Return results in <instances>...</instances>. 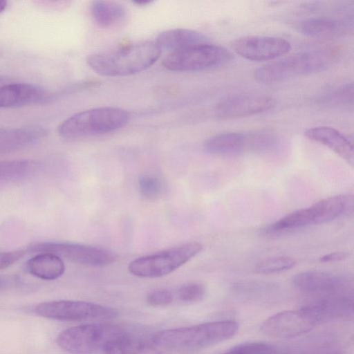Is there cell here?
<instances>
[{"label":"cell","instance_id":"6da1fadb","mask_svg":"<svg viewBox=\"0 0 354 354\" xmlns=\"http://www.w3.org/2000/svg\"><path fill=\"white\" fill-rule=\"evenodd\" d=\"M239 330L233 320L205 322L187 327L163 330L151 340L159 348L184 351L208 347L232 337Z\"/></svg>","mask_w":354,"mask_h":354},{"label":"cell","instance_id":"7a4b0ae2","mask_svg":"<svg viewBox=\"0 0 354 354\" xmlns=\"http://www.w3.org/2000/svg\"><path fill=\"white\" fill-rule=\"evenodd\" d=\"M161 53L162 50L155 41H143L113 52L91 55L87 58V64L96 73L103 76H127L152 66Z\"/></svg>","mask_w":354,"mask_h":354},{"label":"cell","instance_id":"3957f363","mask_svg":"<svg viewBox=\"0 0 354 354\" xmlns=\"http://www.w3.org/2000/svg\"><path fill=\"white\" fill-rule=\"evenodd\" d=\"M128 113L116 107H98L77 113L63 121L58 134L64 140H75L114 131L126 124Z\"/></svg>","mask_w":354,"mask_h":354},{"label":"cell","instance_id":"277c9868","mask_svg":"<svg viewBox=\"0 0 354 354\" xmlns=\"http://www.w3.org/2000/svg\"><path fill=\"white\" fill-rule=\"evenodd\" d=\"M330 55L320 50L298 53L257 68L254 78L259 82L274 84L324 70Z\"/></svg>","mask_w":354,"mask_h":354},{"label":"cell","instance_id":"5b68a950","mask_svg":"<svg viewBox=\"0 0 354 354\" xmlns=\"http://www.w3.org/2000/svg\"><path fill=\"white\" fill-rule=\"evenodd\" d=\"M202 249L203 245L199 242H187L136 259L129 263L128 270L130 273L139 277H161L186 263Z\"/></svg>","mask_w":354,"mask_h":354},{"label":"cell","instance_id":"8992f818","mask_svg":"<svg viewBox=\"0 0 354 354\" xmlns=\"http://www.w3.org/2000/svg\"><path fill=\"white\" fill-rule=\"evenodd\" d=\"M232 59V55L227 49L209 43L169 53L162 64L171 71L194 72L222 66Z\"/></svg>","mask_w":354,"mask_h":354},{"label":"cell","instance_id":"52a82bcc","mask_svg":"<svg viewBox=\"0 0 354 354\" xmlns=\"http://www.w3.org/2000/svg\"><path fill=\"white\" fill-rule=\"evenodd\" d=\"M123 329L106 324H88L62 330L57 337V344L71 354H94L103 350L106 343Z\"/></svg>","mask_w":354,"mask_h":354},{"label":"cell","instance_id":"ba28073f","mask_svg":"<svg viewBox=\"0 0 354 354\" xmlns=\"http://www.w3.org/2000/svg\"><path fill=\"white\" fill-rule=\"evenodd\" d=\"M32 311L37 315L61 321L107 320L115 317V309L83 301L55 300L39 303Z\"/></svg>","mask_w":354,"mask_h":354},{"label":"cell","instance_id":"9c48e42d","mask_svg":"<svg viewBox=\"0 0 354 354\" xmlns=\"http://www.w3.org/2000/svg\"><path fill=\"white\" fill-rule=\"evenodd\" d=\"M27 250L34 254L52 253L62 259L95 267L111 264L117 258L115 254L104 248L68 242H35L28 245Z\"/></svg>","mask_w":354,"mask_h":354},{"label":"cell","instance_id":"30bf717a","mask_svg":"<svg viewBox=\"0 0 354 354\" xmlns=\"http://www.w3.org/2000/svg\"><path fill=\"white\" fill-rule=\"evenodd\" d=\"M231 47L236 54L246 59L266 61L286 54L291 45L281 37L247 35L234 39Z\"/></svg>","mask_w":354,"mask_h":354},{"label":"cell","instance_id":"8fae6325","mask_svg":"<svg viewBox=\"0 0 354 354\" xmlns=\"http://www.w3.org/2000/svg\"><path fill=\"white\" fill-rule=\"evenodd\" d=\"M275 103L274 99L268 95L240 93L221 100L214 113L221 120H233L265 112L272 109Z\"/></svg>","mask_w":354,"mask_h":354},{"label":"cell","instance_id":"7c38bea8","mask_svg":"<svg viewBox=\"0 0 354 354\" xmlns=\"http://www.w3.org/2000/svg\"><path fill=\"white\" fill-rule=\"evenodd\" d=\"M316 324L301 310H284L265 319L260 330L266 336L290 338L310 331Z\"/></svg>","mask_w":354,"mask_h":354},{"label":"cell","instance_id":"4fadbf2b","mask_svg":"<svg viewBox=\"0 0 354 354\" xmlns=\"http://www.w3.org/2000/svg\"><path fill=\"white\" fill-rule=\"evenodd\" d=\"M317 325L348 317L353 311L352 299L344 293L322 295L300 308Z\"/></svg>","mask_w":354,"mask_h":354},{"label":"cell","instance_id":"5bb4252c","mask_svg":"<svg viewBox=\"0 0 354 354\" xmlns=\"http://www.w3.org/2000/svg\"><path fill=\"white\" fill-rule=\"evenodd\" d=\"M292 284L301 292L322 295L343 293L349 282L342 275L323 270H308L297 274Z\"/></svg>","mask_w":354,"mask_h":354},{"label":"cell","instance_id":"9a60e30c","mask_svg":"<svg viewBox=\"0 0 354 354\" xmlns=\"http://www.w3.org/2000/svg\"><path fill=\"white\" fill-rule=\"evenodd\" d=\"M54 94L35 84L12 83L0 86V108H17L46 103Z\"/></svg>","mask_w":354,"mask_h":354},{"label":"cell","instance_id":"2e32d148","mask_svg":"<svg viewBox=\"0 0 354 354\" xmlns=\"http://www.w3.org/2000/svg\"><path fill=\"white\" fill-rule=\"evenodd\" d=\"M48 129L38 124L0 128V154L30 147L46 138Z\"/></svg>","mask_w":354,"mask_h":354},{"label":"cell","instance_id":"e0dca14e","mask_svg":"<svg viewBox=\"0 0 354 354\" xmlns=\"http://www.w3.org/2000/svg\"><path fill=\"white\" fill-rule=\"evenodd\" d=\"M209 154L232 157L251 152L250 133L227 132L214 135L203 144Z\"/></svg>","mask_w":354,"mask_h":354},{"label":"cell","instance_id":"ac0fdd59","mask_svg":"<svg viewBox=\"0 0 354 354\" xmlns=\"http://www.w3.org/2000/svg\"><path fill=\"white\" fill-rule=\"evenodd\" d=\"M304 134L308 139L329 148L349 164L353 163L352 142L335 129L326 126L314 127L306 129Z\"/></svg>","mask_w":354,"mask_h":354},{"label":"cell","instance_id":"d6986e66","mask_svg":"<svg viewBox=\"0 0 354 354\" xmlns=\"http://www.w3.org/2000/svg\"><path fill=\"white\" fill-rule=\"evenodd\" d=\"M155 42L160 50L170 53L181 50L195 46L209 44V38L196 30L176 28L164 31L158 35Z\"/></svg>","mask_w":354,"mask_h":354},{"label":"cell","instance_id":"ffe728a7","mask_svg":"<svg viewBox=\"0 0 354 354\" xmlns=\"http://www.w3.org/2000/svg\"><path fill=\"white\" fill-rule=\"evenodd\" d=\"M348 21L331 18L319 17L301 20L295 25L301 34L312 38H333L346 33Z\"/></svg>","mask_w":354,"mask_h":354},{"label":"cell","instance_id":"44dd1931","mask_svg":"<svg viewBox=\"0 0 354 354\" xmlns=\"http://www.w3.org/2000/svg\"><path fill=\"white\" fill-rule=\"evenodd\" d=\"M41 169L39 162L30 159L0 161V189L26 181Z\"/></svg>","mask_w":354,"mask_h":354},{"label":"cell","instance_id":"7402d4cb","mask_svg":"<svg viewBox=\"0 0 354 354\" xmlns=\"http://www.w3.org/2000/svg\"><path fill=\"white\" fill-rule=\"evenodd\" d=\"M353 196L338 195L322 199L310 207L314 224H322L337 218L351 211Z\"/></svg>","mask_w":354,"mask_h":354},{"label":"cell","instance_id":"603a6c76","mask_svg":"<svg viewBox=\"0 0 354 354\" xmlns=\"http://www.w3.org/2000/svg\"><path fill=\"white\" fill-rule=\"evenodd\" d=\"M26 269L32 276L47 281L55 280L64 272L65 266L60 257L52 253L44 252L26 261Z\"/></svg>","mask_w":354,"mask_h":354},{"label":"cell","instance_id":"cb8c5ba5","mask_svg":"<svg viewBox=\"0 0 354 354\" xmlns=\"http://www.w3.org/2000/svg\"><path fill=\"white\" fill-rule=\"evenodd\" d=\"M147 347L143 337L123 330L106 343L102 351L104 354H140Z\"/></svg>","mask_w":354,"mask_h":354},{"label":"cell","instance_id":"d4e9b609","mask_svg":"<svg viewBox=\"0 0 354 354\" xmlns=\"http://www.w3.org/2000/svg\"><path fill=\"white\" fill-rule=\"evenodd\" d=\"M94 21L100 27H110L122 20L124 8L119 3L109 1H94L91 6Z\"/></svg>","mask_w":354,"mask_h":354},{"label":"cell","instance_id":"484cf974","mask_svg":"<svg viewBox=\"0 0 354 354\" xmlns=\"http://www.w3.org/2000/svg\"><path fill=\"white\" fill-rule=\"evenodd\" d=\"M295 265L294 259L280 256L266 259L255 266V272L260 274H272L292 268Z\"/></svg>","mask_w":354,"mask_h":354},{"label":"cell","instance_id":"4316f807","mask_svg":"<svg viewBox=\"0 0 354 354\" xmlns=\"http://www.w3.org/2000/svg\"><path fill=\"white\" fill-rule=\"evenodd\" d=\"M141 194L150 200L158 198L163 193L164 185L161 179L151 175H142L138 179Z\"/></svg>","mask_w":354,"mask_h":354},{"label":"cell","instance_id":"83f0119b","mask_svg":"<svg viewBox=\"0 0 354 354\" xmlns=\"http://www.w3.org/2000/svg\"><path fill=\"white\" fill-rule=\"evenodd\" d=\"M205 294V287L196 282L185 283L178 290V298L183 301L189 303L202 300Z\"/></svg>","mask_w":354,"mask_h":354},{"label":"cell","instance_id":"f1b7e54d","mask_svg":"<svg viewBox=\"0 0 354 354\" xmlns=\"http://www.w3.org/2000/svg\"><path fill=\"white\" fill-rule=\"evenodd\" d=\"M222 354H273V348L264 342L240 344Z\"/></svg>","mask_w":354,"mask_h":354},{"label":"cell","instance_id":"f546056e","mask_svg":"<svg viewBox=\"0 0 354 354\" xmlns=\"http://www.w3.org/2000/svg\"><path fill=\"white\" fill-rule=\"evenodd\" d=\"M172 301L173 296L171 292L163 288L153 290L147 297V303L154 306H167Z\"/></svg>","mask_w":354,"mask_h":354},{"label":"cell","instance_id":"4dcf8cb0","mask_svg":"<svg viewBox=\"0 0 354 354\" xmlns=\"http://www.w3.org/2000/svg\"><path fill=\"white\" fill-rule=\"evenodd\" d=\"M24 254V250L0 252V270L10 267L18 261Z\"/></svg>","mask_w":354,"mask_h":354},{"label":"cell","instance_id":"1f68e13d","mask_svg":"<svg viewBox=\"0 0 354 354\" xmlns=\"http://www.w3.org/2000/svg\"><path fill=\"white\" fill-rule=\"evenodd\" d=\"M347 253L344 252H335L323 256L320 258V261L322 262H330L340 261L345 259L347 257Z\"/></svg>","mask_w":354,"mask_h":354},{"label":"cell","instance_id":"d6a6232c","mask_svg":"<svg viewBox=\"0 0 354 354\" xmlns=\"http://www.w3.org/2000/svg\"><path fill=\"white\" fill-rule=\"evenodd\" d=\"M8 285V279L3 277H0V290L4 289Z\"/></svg>","mask_w":354,"mask_h":354},{"label":"cell","instance_id":"836d02e7","mask_svg":"<svg viewBox=\"0 0 354 354\" xmlns=\"http://www.w3.org/2000/svg\"><path fill=\"white\" fill-rule=\"evenodd\" d=\"M134 3L139 5V6H146L151 3H152V1L149 0H136L133 1Z\"/></svg>","mask_w":354,"mask_h":354},{"label":"cell","instance_id":"e575fe53","mask_svg":"<svg viewBox=\"0 0 354 354\" xmlns=\"http://www.w3.org/2000/svg\"><path fill=\"white\" fill-rule=\"evenodd\" d=\"M8 7V1L5 0H0V14L6 10Z\"/></svg>","mask_w":354,"mask_h":354}]
</instances>
